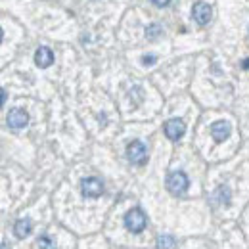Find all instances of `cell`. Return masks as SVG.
Wrapping results in <instances>:
<instances>
[{
  "label": "cell",
  "instance_id": "6da1fadb",
  "mask_svg": "<svg viewBox=\"0 0 249 249\" xmlns=\"http://www.w3.org/2000/svg\"><path fill=\"white\" fill-rule=\"evenodd\" d=\"M146 224H148V218H146V215H144V211L138 209V207L130 209V211L124 215V226H126L132 234L142 232V230L146 228Z\"/></svg>",
  "mask_w": 249,
  "mask_h": 249
},
{
  "label": "cell",
  "instance_id": "7a4b0ae2",
  "mask_svg": "<svg viewBox=\"0 0 249 249\" xmlns=\"http://www.w3.org/2000/svg\"><path fill=\"white\" fill-rule=\"evenodd\" d=\"M190 186V180L182 171H175L167 177V190L173 194V196H182Z\"/></svg>",
  "mask_w": 249,
  "mask_h": 249
},
{
  "label": "cell",
  "instance_id": "3957f363",
  "mask_svg": "<svg viewBox=\"0 0 249 249\" xmlns=\"http://www.w3.org/2000/svg\"><path fill=\"white\" fill-rule=\"evenodd\" d=\"M126 157L134 165H144L146 159H148V150L140 140H134V142H130L126 146Z\"/></svg>",
  "mask_w": 249,
  "mask_h": 249
},
{
  "label": "cell",
  "instance_id": "277c9868",
  "mask_svg": "<svg viewBox=\"0 0 249 249\" xmlns=\"http://www.w3.org/2000/svg\"><path fill=\"white\" fill-rule=\"evenodd\" d=\"M184 132H186V124L182 119H169L167 123H165V134H167V138L169 140H178V138H182L184 136Z\"/></svg>",
  "mask_w": 249,
  "mask_h": 249
},
{
  "label": "cell",
  "instance_id": "5b68a950",
  "mask_svg": "<svg viewBox=\"0 0 249 249\" xmlns=\"http://www.w3.org/2000/svg\"><path fill=\"white\" fill-rule=\"evenodd\" d=\"M29 123V115L23 111V109H12L10 113H8V126L10 128H14V130H21V128H25Z\"/></svg>",
  "mask_w": 249,
  "mask_h": 249
},
{
  "label": "cell",
  "instance_id": "8992f818",
  "mask_svg": "<svg viewBox=\"0 0 249 249\" xmlns=\"http://www.w3.org/2000/svg\"><path fill=\"white\" fill-rule=\"evenodd\" d=\"M81 190H83V196H87V197H100L104 194V184H102V180L90 177V178L83 180Z\"/></svg>",
  "mask_w": 249,
  "mask_h": 249
},
{
  "label": "cell",
  "instance_id": "52a82bcc",
  "mask_svg": "<svg viewBox=\"0 0 249 249\" xmlns=\"http://www.w3.org/2000/svg\"><path fill=\"white\" fill-rule=\"evenodd\" d=\"M192 16L199 25H207L209 19H211V6L205 4V2H196L194 10H192Z\"/></svg>",
  "mask_w": 249,
  "mask_h": 249
},
{
  "label": "cell",
  "instance_id": "ba28073f",
  "mask_svg": "<svg viewBox=\"0 0 249 249\" xmlns=\"http://www.w3.org/2000/svg\"><path fill=\"white\" fill-rule=\"evenodd\" d=\"M54 62V54H52V50L50 48H46V46H40L36 52H35V63L38 65V67H50Z\"/></svg>",
  "mask_w": 249,
  "mask_h": 249
},
{
  "label": "cell",
  "instance_id": "9c48e42d",
  "mask_svg": "<svg viewBox=\"0 0 249 249\" xmlns=\"http://www.w3.org/2000/svg\"><path fill=\"white\" fill-rule=\"evenodd\" d=\"M211 134L217 142H224L228 136H230V124L226 121H217V123L211 124Z\"/></svg>",
  "mask_w": 249,
  "mask_h": 249
},
{
  "label": "cell",
  "instance_id": "30bf717a",
  "mask_svg": "<svg viewBox=\"0 0 249 249\" xmlns=\"http://www.w3.org/2000/svg\"><path fill=\"white\" fill-rule=\"evenodd\" d=\"M31 230H33V222L29 218H19V220H16V224H14V234H16L19 240L27 238V236L31 234Z\"/></svg>",
  "mask_w": 249,
  "mask_h": 249
},
{
  "label": "cell",
  "instance_id": "8fae6325",
  "mask_svg": "<svg viewBox=\"0 0 249 249\" xmlns=\"http://www.w3.org/2000/svg\"><path fill=\"white\" fill-rule=\"evenodd\" d=\"M157 249H177V240L171 234H163L157 238Z\"/></svg>",
  "mask_w": 249,
  "mask_h": 249
},
{
  "label": "cell",
  "instance_id": "7c38bea8",
  "mask_svg": "<svg viewBox=\"0 0 249 249\" xmlns=\"http://www.w3.org/2000/svg\"><path fill=\"white\" fill-rule=\"evenodd\" d=\"M213 199H215L217 203H220V205H228V203H230V190L226 186L217 188V192L213 194Z\"/></svg>",
  "mask_w": 249,
  "mask_h": 249
},
{
  "label": "cell",
  "instance_id": "4fadbf2b",
  "mask_svg": "<svg viewBox=\"0 0 249 249\" xmlns=\"http://www.w3.org/2000/svg\"><path fill=\"white\" fill-rule=\"evenodd\" d=\"M36 246H38V249H56V244L48 236H40L38 242H36Z\"/></svg>",
  "mask_w": 249,
  "mask_h": 249
},
{
  "label": "cell",
  "instance_id": "5bb4252c",
  "mask_svg": "<svg viewBox=\"0 0 249 249\" xmlns=\"http://www.w3.org/2000/svg\"><path fill=\"white\" fill-rule=\"evenodd\" d=\"M159 35H161V27L159 25H150L146 29V36H150V38H157Z\"/></svg>",
  "mask_w": 249,
  "mask_h": 249
},
{
  "label": "cell",
  "instance_id": "9a60e30c",
  "mask_svg": "<svg viewBox=\"0 0 249 249\" xmlns=\"http://www.w3.org/2000/svg\"><path fill=\"white\" fill-rule=\"evenodd\" d=\"M142 62L146 63V65H152V63H156V56H144Z\"/></svg>",
  "mask_w": 249,
  "mask_h": 249
},
{
  "label": "cell",
  "instance_id": "2e32d148",
  "mask_svg": "<svg viewBox=\"0 0 249 249\" xmlns=\"http://www.w3.org/2000/svg\"><path fill=\"white\" fill-rule=\"evenodd\" d=\"M152 2H154L156 6H159V8H163V6H167L171 0H152Z\"/></svg>",
  "mask_w": 249,
  "mask_h": 249
},
{
  "label": "cell",
  "instance_id": "e0dca14e",
  "mask_svg": "<svg viewBox=\"0 0 249 249\" xmlns=\"http://www.w3.org/2000/svg\"><path fill=\"white\" fill-rule=\"evenodd\" d=\"M242 67H244V69H249V58L244 63H242Z\"/></svg>",
  "mask_w": 249,
  "mask_h": 249
},
{
  "label": "cell",
  "instance_id": "ac0fdd59",
  "mask_svg": "<svg viewBox=\"0 0 249 249\" xmlns=\"http://www.w3.org/2000/svg\"><path fill=\"white\" fill-rule=\"evenodd\" d=\"M0 249H10V248H8V244H6V242H2V246H0Z\"/></svg>",
  "mask_w": 249,
  "mask_h": 249
}]
</instances>
